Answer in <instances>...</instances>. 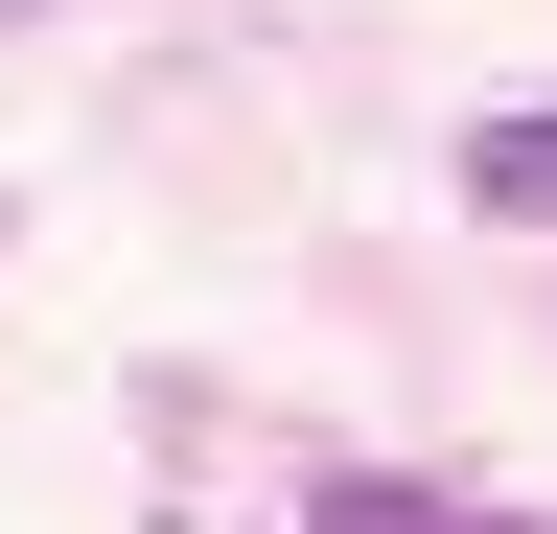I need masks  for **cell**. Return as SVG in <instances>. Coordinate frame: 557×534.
<instances>
[{
	"label": "cell",
	"instance_id": "1",
	"mask_svg": "<svg viewBox=\"0 0 557 534\" xmlns=\"http://www.w3.org/2000/svg\"><path fill=\"white\" fill-rule=\"evenodd\" d=\"M302 534H557V511H465V488H418V464H325Z\"/></svg>",
	"mask_w": 557,
	"mask_h": 534
},
{
	"label": "cell",
	"instance_id": "2",
	"mask_svg": "<svg viewBox=\"0 0 557 534\" xmlns=\"http://www.w3.org/2000/svg\"><path fill=\"white\" fill-rule=\"evenodd\" d=\"M465 210H487V233H557V94H534V116H487V140H465Z\"/></svg>",
	"mask_w": 557,
	"mask_h": 534
}]
</instances>
